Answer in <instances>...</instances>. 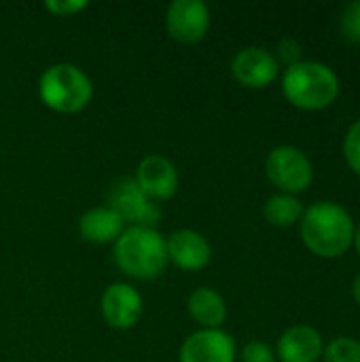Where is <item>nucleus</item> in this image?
<instances>
[{
    "instance_id": "obj_20",
    "label": "nucleus",
    "mask_w": 360,
    "mask_h": 362,
    "mask_svg": "<svg viewBox=\"0 0 360 362\" xmlns=\"http://www.w3.org/2000/svg\"><path fill=\"white\" fill-rule=\"evenodd\" d=\"M276 354L274 350L263 341H250L242 350V362H274Z\"/></svg>"
},
{
    "instance_id": "obj_19",
    "label": "nucleus",
    "mask_w": 360,
    "mask_h": 362,
    "mask_svg": "<svg viewBox=\"0 0 360 362\" xmlns=\"http://www.w3.org/2000/svg\"><path fill=\"white\" fill-rule=\"evenodd\" d=\"M342 34L346 36V40L360 45V2L346 6L342 15Z\"/></svg>"
},
{
    "instance_id": "obj_17",
    "label": "nucleus",
    "mask_w": 360,
    "mask_h": 362,
    "mask_svg": "<svg viewBox=\"0 0 360 362\" xmlns=\"http://www.w3.org/2000/svg\"><path fill=\"white\" fill-rule=\"evenodd\" d=\"M323 358L325 362H360V341L354 337H337L325 348Z\"/></svg>"
},
{
    "instance_id": "obj_4",
    "label": "nucleus",
    "mask_w": 360,
    "mask_h": 362,
    "mask_svg": "<svg viewBox=\"0 0 360 362\" xmlns=\"http://www.w3.org/2000/svg\"><path fill=\"white\" fill-rule=\"evenodd\" d=\"M38 93L49 108L57 112H76L89 104L93 85L81 68L72 64H55L42 72Z\"/></svg>"
},
{
    "instance_id": "obj_23",
    "label": "nucleus",
    "mask_w": 360,
    "mask_h": 362,
    "mask_svg": "<svg viewBox=\"0 0 360 362\" xmlns=\"http://www.w3.org/2000/svg\"><path fill=\"white\" fill-rule=\"evenodd\" d=\"M352 297H354V301L360 305V274L354 278V282H352Z\"/></svg>"
},
{
    "instance_id": "obj_16",
    "label": "nucleus",
    "mask_w": 360,
    "mask_h": 362,
    "mask_svg": "<svg viewBox=\"0 0 360 362\" xmlns=\"http://www.w3.org/2000/svg\"><path fill=\"white\" fill-rule=\"evenodd\" d=\"M263 214L274 227H293L297 221H301L303 206L295 195L280 193V195H274L265 202Z\"/></svg>"
},
{
    "instance_id": "obj_10",
    "label": "nucleus",
    "mask_w": 360,
    "mask_h": 362,
    "mask_svg": "<svg viewBox=\"0 0 360 362\" xmlns=\"http://www.w3.org/2000/svg\"><path fill=\"white\" fill-rule=\"evenodd\" d=\"M102 314L110 327L129 329L142 316V297L129 284H110L102 295Z\"/></svg>"
},
{
    "instance_id": "obj_3",
    "label": "nucleus",
    "mask_w": 360,
    "mask_h": 362,
    "mask_svg": "<svg viewBox=\"0 0 360 362\" xmlns=\"http://www.w3.org/2000/svg\"><path fill=\"white\" fill-rule=\"evenodd\" d=\"M115 263L132 278H157L168 263L166 240L151 227H129L119 235L112 250Z\"/></svg>"
},
{
    "instance_id": "obj_21",
    "label": "nucleus",
    "mask_w": 360,
    "mask_h": 362,
    "mask_svg": "<svg viewBox=\"0 0 360 362\" xmlns=\"http://www.w3.org/2000/svg\"><path fill=\"white\" fill-rule=\"evenodd\" d=\"M278 55H280V59H282L284 64L293 66V64L301 62V47H299V42H297V40H293V38H284V40L278 45Z\"/></svg>"
},
{
    "instance_id": "obj_12",
    "label": "nucleus",
    "mask_w": 360,
    "mask_h": 362,
    "mask_svg": "<svg viewBox=\"0 0 360 362\" xmlns=\"http://www.w3.org/2000/svg\"><path fill=\"white\" fill-rule=\"evenodd\" d=\"M166 250H168V261H172L174 265L187 272H197L206 267L212 255L208 240L191 229H180L172 233L166 240Z\"/></svg>"
},
{
    "instance_id": "obj_5",
    "label": "nucleus",
    "mask_w": 360,
    "mask_h": 362,
    "mask_svg": "<svg viewBox=\"0 0 360 362\" xmlns=\"http://www.w3.org/2000/svg\"><path fill=\"white\" fill-rule=\"evenodd\" d=\"M267 178L286 195L306 191L314 180V168L308 155L297 146H276L265 161Z\"/></svg>"
},
{
    "instance_id": "obj_9",
    "label": "nucleus",
    "mask_w": 360,
    "mask_h": 362,
    "mask_svg": "<svg viewBox=\"0 0 360 362\" xmlns=\"http://www.w3.org/2000/svg\"><path fill=\"white\" fill-rule=\"evenodd\" d=\"M236 344L221 329H204L185 339L180 362H233Z\"/></svg>"
},
{
    "instance_id": "obj_15",
    "label": "nucleus",
    "mask_w": 360,
    "mask_h": 362,
    "mask_svg": "<svg viewBox=\"0 0 360 362\" xmlns=\"http://www.w3.org/2000/svg\"><path fill=\"white\" fill-rule=\"evenodd\" d=\"M187 305H189V314L204 329H219L227 318L225 299L214 288H208V286H202V288L193 291Z\"/></svg>"
},
{
    "instance_id": "obj_18",
    "label": "nucleus",
    "mask_w": 360,
    "mask_h": 362,
    "mask_svg": "<svg viewBox=\"0 0 360 362\" xmlns=\"http://www.w3.org/2000/svg\"><path fill=\"white\" fill-rule=\"evenodd\" d=\"M344 157L350 170L360 176V119L352 123V127L348 129L344 138Z\"/></svg>"
},
{
    "instance_id": "obj_2",
    "label": "nucleus",
    "mask_w": 360,
    "mask_h": 362,
    "mask_svg": "<svg viewBox=\"0 0 360 362\" xmlns=\"http://www.w3.org/2000/svg\"><path fill=\"white\" fill-rule=\"evenodd\" d=\"M286 100L301 110H325L339 93V78L323 62H297L282 76Z\"/></svg>"
},
{
    "instance_id": "obj_7",
    "label": "nucleus",
    "mask_w": 360,
    "mask_h": 362,
    "mask_svg": "<svg viewBox=\"0 0 360 362\" xmlns=\"http://www.w3.org/2000/svg\"><path fill=\"white\" fill-rule=\"evenodd\" d=\"M166 25L172 38L180 42H197L210 25V11L202 0H176L166 11Z\"/></svg>"
},
{
    "instance_id": "obj_8",
    "label": "nucleus",
    "mask_w": 360,
    "mask_h": 362,
    "mask_svg": "<svg viewBox=\"0 0 360 362\" xmlns=\"http://www.w3.org/2000/svg\"><path fill=\"white\" fill-rule=\"evenodd\" d=\"M278 59L263 47H246L231 62V72L236 81L250 89L272 85L278 76Z\"/></svg>"
},
{
    "instance_id": "obj_1",
    "label": "nucleus",
    "mask_w": 360,
    "mask_h": 362,
    "mask_svg": "<svg viewBox=\"0 0 360 362\" xmlns=\"http://www.w3.org/2000/svg\"><path fill=\"white\" fill-rule=\"evenodd\" d=\"M354 221L350 212L333 202H318L303 210L301 240L316 257L337 259L354 244Z\"/></svg>"
},
{
    "instance_id": "obj_6",
    "label": "nucleus",
    "mask_w": 360,
    "mask_h": 362,
    "mask_svg": "<svg viewBox=\"0 0 360 362\" xmlns=\"http://www.w3.org/2000/svg\"><path fill=\"white\" fill-rule=\"evenodd\" d=\"M108 208H112L123 223L132 227H151L155 229L161 218V210L157 204L138 187L136 178H119L108 189Z\"/></svg>"
},
{
    "instance_id": "obj_11",
    "label": "nucleus",
    "mask_w": 360,
    "mask_h": 362,
    "mask_svg": "<svg viewBox=\"0 0 360 362\" xmlns=\"http://www.w3.org/2000/svg\"><path fill=\"white\" fill-rule=\"evenodd\" d=\"M136 182L153 202L168 199L178 189V172L170 159L161 155H149L138 165Z\"/></svg>"
},
{
    "instance_id": "obj_22",
    "label": "nucleus",
    "mask_w": 360,
    "mask_h": 362,
    "mask_svg": "<svg viewBox=\"0 0 360 362\" xmlns=\"http://www.w3.org/2000/svg\"><path fill=\"white\" fill-rule=\"evenodd\" d=\"M45 6L51 13H55V15H72V13H76L81 8H85L87 2H79V0H49Z\"/></svg>"
},
{
    "instance_id": "obj_13",
    "label": "nucleus",
    "mask_w": 360,
    "mask_h": 362,
    "mask_svg": "<svg viewBox=\"0 0 360 362\" xmlns=\"http://www.w3.org/2000/svg\"><path fill=\"white\" fill-rule=\"evenodd\" d=\"M323 335L308 325L289 329L278 341V358L282 362H316L323 358Z\"/></svg>"
},
{
    "instance_id": "obj_14",
    "label": "nucleus",
    "mask_w": 360,
    "mask_h": 362,
    "mask_svg": "<svg viewBox=\"0 0 360 362\" xmlns=\"http://www.w3.org/2000/svg\"><path fill=\"white\" fill-rule=\"evenodd\" d=\"M123 218L112 208H93L85 212L79 221L81 235L93 244H108L117 242L123 233Z\"/></svg>"
},
{
    "instance_id": "obj_24",
    "label": "nucleus",
    "mask_w": 360,
    "mask_h": 362,
    "mask_svg": "<svg viewBox=\"0 0 360 362\" xmlns=\"http://www.w3.org/2000/svg\"><path fill=\"white\" fill-rule=\"evenodd\" d=\"M354 248H356V252H359V257H360V225H359V229L354 231Z\"/></svg>"
}]
</instances>
